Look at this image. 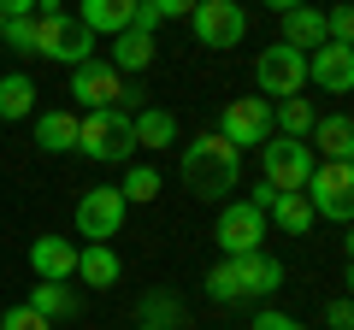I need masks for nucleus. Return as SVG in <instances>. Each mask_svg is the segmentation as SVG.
<instances>
[{"label":"nucleus","mask_w":354,"mask_h":330,"mask_svg":"<svg viewBox=\"0 0 354 330\" xmlns=\"http://www.w3.org/2000/svg\"><path fill=\"white\" fill-rule=\"evenodd\" d=\"M283 18V48H295V53H313L319 48V41H330L325 36V12H319V6H313V0H307V6H290V12H278Z\"/></svg>","instance_id":"16"},{"label":"nucleus","mask_w":354,"mask_h":330,"mask_svg":"<svg viewBox=\"0 0 354 330\" xmlns=\"http://www.w3.org/2000/svg\"><path fill=\"white\" fill-rule=\"evenodd\" d=\"M77 153L95 165H130L136 136H130V113L124 106H101V113L77 118Z\"/></svg>","instance_id":"2"},{"label":"nucleus","mask_w":354,"mask_h":330,"mask_svg":"<svg viewBox=\"0 0 354 330\" xmlns=\"http://www.w3.org/2000/svg\"><path fill=\"white\" fill-rule=\"evenodd\" d=\"M266 218H272V224H278L283 236H307V230L319 224V218H313V206H307V195H301V189H278L272 201H266Z\"/></svg>","instance_id":"19"},{"label":"nucleus","mask_w":354,"mask_h":330,"mask_svg":"<svg viewBox=\"0 0 354 330\" xmlns=\"http://www.w3.org/2000/svg\"><path fill=\"white\" fill-rule=\"evenodd\" d=\"M248 330H307V324H301V318H290V313H272V307H266Z\"/></svg>","instance_id":"32"},{"label":"nucleus","mask_w":354,"mask_h":330,"mask_svg":"<svg viewBox=\"0 0 354 330\" xmlns=\"http://www.w3.org/2000/svg\"><path fill=\"white\" fill-rule=\"evenodd\" d=\"M71 18L83 30H95V36H118L136 18V0H83V12H71Z\"/></svg>","instance_id":"21"},{"label":"nucleus","mask_w":354,"mask_h":330,"mask_svg":"<svg viewBox=\"0 0 354 330\" xmlns=\"http://www.w3.org/2000/svg\"><path fill=\"white\" fill-rule=\"evenodd\" d=\"M30 271H36V283H71L77 278V242L71 236H36L30 242Z\"/></svg>","instance_id":"14"},{"label":"nucleus","mask_w":354,"mask_h":330,"mask_svg":"<svg viewBox=\"0 0 354 330\" xmlns=\"http://www.w3.org/2000/svg\"><path fill=\"white\" fill-rule=\"evenodd\" d=\"M118 195H124L130 206H148L153 195H160V171H153V165H130V177L118 183Z\"/></svg>","instance_id":"27"},{"label":"nucleus","mask_w":354,"mask_h":330,"mask_svg":"<svg viewBox=\"0 0 354 330\" xmlns=\"http://www.w3.org/2000/svg\"><path fill=\"white\" fill-rule=\"evenodd\" d=\"M301 195H307V206H313V218L348 224L354 218V165L348 159H319L313 171H307Z\"/></svg>","instance_id":"4"},{"label":"nucleus","mask_w":354,"mask_h":330,"mask_svg":"<svg viewBox=\"0 0 354 330\" xmlns=\"http://www.w3.org/2000/svg\"><path fill=\"white\" fill-rule=\"evenodd\" d=\"M142 324H153V330H183V324H189V307L177 301L171 289H148V295H142Z\"/></svg>","instance_id":"25"},{"label":"nucleus","mask_w":354,"mask_h":330,"mask_svg":"<svg viewBox=\"0 0 354 330\" xmlns=\"http://www.w3.org/2000/svg\"><path fill=\"white\" fill-rule=\"evenodd\" d=\"M266 6H272V12H290V6H307V0H266Z\"/></svg>","instance_id":"35"},{"label":"nucleus","mask_w":354,"mask_h":330,"mask_svg":"<svg viewBox=\"0 0 354 330\" xmlns=\"http://www.w3.org/2000/svg\"><path fill=\"white\" fill-rule=\"evenodd\" d=\"M189 24H195V41L201 48H236L242 36H248V12H242V0H201L189 12Z\"/></svg>","instance_id":"10"},{"label":"nucleus","mask_w":354,"mask_h":330,"mask_svg":"<svg viewBox=\"0 0 354 330\" xmlns=\"http://www.w3.org/2000/svg\"><path fill=\"white\" fill-rule=\"evenodd\" d=\"M254 89L266 95V101H290V95H301L307 89V53H295V48H266L260 59H254Z\"/></svg>","instance_id":"9"},{"label":"nucleus","mask_w":354,"mask_h":330,"mask_svg":"<svg viewBox=\"0 0 354 330\" xmlns=\"http://www.w3.org/2000/svg\"><path fill=\"white\" fill-rule=\"evenodd\" d=\"M307 83H319L325 95H348L354 89V48L348 41H319L307 53Z\"/></svg>","instance_id":"13"},{"label":"nucleus","mask_w":354,"mask_h":330,"mask_svg":"<svg viewBox=\"0 0 354 330\" xmlns=\"http://www.w3.org/2000/svg\"><path fill=\"white\" fill-rule=\"evenodd\" d=\"M313 165H319L313 142H295V136H266L260 142V183H272V189H301Z\"/></svg>","instance_id":"6"},{"label":"nucleus","mask_w":354,"mask_h":330,"mask_svg":"<svg viewBox=\"0 0 354 330\" xmlns=\"http://www.w3.org/2000/svg\"><path fill=\"white\" fill-rule=\"evenodd\" d=\"M313 101L307 95H290V101H272V130L278 136H295V142H307V130H313Z\"/></svg>","instance_id":"26"},{"label":"nucleus","mask_w":354,"mask_h":330,"mask_svg":"<svg viewBox=\"0 0 354 330\" xmlns=\"http://www.w3.org/2000/svg\"><path fill=\"white\" fill-rule=\"evenodd\" d=\"M24 307H30V313H41L48 324H65V318L77 313V289H71V283H36Z\"/></svg>","instance_id":"24"},{"label":"nucleus","mask_w":354,"mask_h":330,"mask_svg":"<svg viewBox=\"0 0 354 330\" xmlns=\"http://www.w3.org/2000/svg\"><path fill=\"white\" fill-rule=\"evenodd\" d=\"M71 95L83 101V113H101V106H124V113H136V106H148V89L124 83L106 59H83V65H77V71H71Z\"/></svg>","instance_id":"3"},{"label":"nucleus","mask_w":354,"mask_h":330,"mask_svg":"<svg viewBox=\"0 0 354 330\" xmlns=\"http://www.w3.org/2000/svg\"><path fill=\"white\" fill-rule=\"evenodd\" d=\"M77 278L88 289H113L124 278V260L113 254V242H88V248H77Z\"/></svg>","instance_id":"18"},{"label":"nucleus","mask_w":354,"mask_h":330,"mask_svg":"<svg viewBox=\"0 0 354 330\" xmlns=\"http://www.w3.org/2000/svg\"><path fill=\"white\" fill-rule=\"evenodd\" d=\"M0 18H36V0H0Z\"/></svg>","instance_id":"34"},{"label":"nucleus","mask_w":354,"mask_h":330,"mask_svg":"<svg viewBox=\"0 0 354 330\" xmlns=\"http://www.w3.org/2000/svg\"><path fill=\"white\" fill-rule=\"evenodd\" d=\"M0 30H6V18H0Z\"/></svg>","instance_id":"37"},{"label":"nucleus","mask_w":354,"mask_h":330,"mask_svg":"<svg viewBox=\"0 0 354 330\" xmlns=\"http://www.w3.org/2000/svg\"><path fill=\"white\" fill-rule=\"evenodd\" d=\"M136 6H148V12L165 24V18H189L195 6H201V0H136Z\"/></svg>","instance_id":"30"},{"label":"nucleus","mask_w":354,"mask_h":330,"mask_svg":"<svg viewBox=\"0 0 354 330\" xmlns=\"http://www.w3.org/2000/svg\"><path fill=\"white\" fill-rule=\"evenodd\" d=\"M177 171H183V189L195 201H230V189L242 183V148H230L218 130H207V136L183 142Z\"/></svg>","instance_id":"1"},{"label":"nucleus","mask_w":354,"mask_h":330,"mask_svg":"<svg viewBox=\"0 0 354 330\" xmlns=\"http://www.w3.org/2000/svg\"><path fill=\"white\" fill-rule=\"evenodd\" d=\"M130 136H136V148H148V153H160V148H177V118L165 113V106H136L130 113Z\"/></svg>","instance_id":"17"},{"label":"nucleus","mask_w":354,"mask_h":330,"mask_svg":"<svg viewBox=\"0 0 354 330\" xmlns=\"http://www.w3.org/2000/svg\"><path fill=\"white\" fill-rule=\"evenodd\" d=\"M30 113H36V83H30L24 71H6L0 77V118H6V124H24Z\"/></svg>","instance_id":"23"},{"label":"nucleus","mask_w":354,"mask_h":330,"mask_svg":"<svg viewBox=\"0 0 354 330\" xmlns=\"http://www.w3.org/2000/svg\"><path fill=\"white\" fill-rule=\"evenodd\" d=\"M230 283H236V301H254V295H278L283 289V260H272L266 248L254 254H230Z\"/></svg>","instance_id":"12"},{"label":"nucleus","mask_w":354,"mask_h":330,"mask_svg":"<svg viewBox=\"0 0 354 330\" xmlns=\"http://www.w3.org/2000/svg\"><path fill=\"white\" fill-rule=\"evenodd\" d=\"M153 53H160V41H153V30H142V24H130V30H118L113 36V71L118 77H142L153 65Z\"/></svg>","instance_id":"15"},{"label":"nucleus","mask_w":354,"mask_h":330,"mask_svg":"<svg viewBox=\"0 0 354 330\" xmlns=\"http://www.w3.org/2000/svg\"><path fill=\"white\" fill-rule=\"evenodd\" d=\"M36 148L41 153H77V113H65V106L36 113Z\"/></svg>","instance_id":"22"},{"label":"nucleus","mask_w":354,"mask_h":330,"mask_svg":"<svg viewBox=\"0 0 354 330\" xmlns=\"http://www.w3.org/2000/svg\"><path fill=\"white\" fill-rule=\"evenodd\" d=\"M218 136H225L230 148H260V142L272 136V101H266V95L230 101L225 113H218Z\"/></svg>","instance_id":"11"},{"label":"nucleus","mask_w":354,"mask_h":330,"mask_svg":"<svg viewBox=\"0 0 354 330\" xmlns=\"http://www.w3.org/2000/svg\"><path fill=\"white\" fill-rule=\"evenodd\" d=\"M0 48H12V53H24V59H36V18H6Z\"/></svg>","instance_id":"28"},{"label":"nucleus","mask_w":354,"mask_h":330,"mask_svg":"<svg viewBox=\"0 0 354 330\" xmlns=\"http://www.w3.org/2000/svg\"><path fill=\"white\" fill-rule=\"evenodd\" d=\"M136 330H153V324H136Z\"/></svg>","instance_id":"36"},{"label":"nucleus","mask_w":354,"mask_h":330,"mask_svg":"<svg viewBox=\"0 0 354 330\" xmlns=\"http://www.w3.org/2000/svg\"><path fill=\"white\" fill-rule=\"evenodd\" d=\"M130 218V201L118 195V183H95V189L77 195V236L88 242H113Z\"/></svg>","instance_id":"7"},{"label":"nucleus","mask_w":354,"mask_h":330,"mask_svg":"<svg viewBox=\"0 0 354 330\" xmlns=\"http://www.w3.org/2000/svg\"><path fill=\"white\" fill-rule=\"evenodd\" d=\"M325 324H330V330H348V324H354V307H348V295H337V301L325 307Z\"/></svg>","instance_id":"33"},{"label":"nucleus","mask_w":354,"mask_h":330,"mask_svg":"<svg viewBox=\"0 0 354 330\" xmlns=\"http://www.w3.org/2000/svg\"><path fill=\"white\" fill-rule=\"evenodd\" d=\"M307 142H319V148H313V159H348V153H354V124H348V113L313 118Z\"/></svg>","instance_id":"20"},{"label":"nucleus","mask_w":354,"mask_h":330,"mask_svg":"<svg viewBox=\"0 0 354 330\" xmlns=\"http://www.w3.org/2000/svg\"><path fill=\"white\" fill-rule=\"evenodd\" d=\"M213 242L218 254H254V248H266V213L248 201H218V218H213Z\"/></svg>","instance_id":"8"},{"label":"nucleus","mask_w":354,"mask_h":330,"mask_svg":"<svg viewBox=\"0 0 354 330\" xmlns=\"http://www.w3.org/2000/svg\"><path fill=\"white\" fill-rule=\"evenodd\" d=\"M95 30H83L71 12H41L36 18V53L53 65H65V71H77L83 59H95Z\"/></svg>","instance_id":"5"},{"label":"nucleus","mask_w":354,"mask_h":330,"mask_svg":"<svg viewBox=\"0 0 354 330\" xmlns=\"http://www.w3.org/2000/svg\"><path fill=\"white\" fill-rule=\"evenodd\" d=\"M0 330H53L41 313H30V307H12V313H0Z\"/></svg>","instance_id":"31"},{"label":"nucleus","mask_w":354,"mask_h":330,"mask_svg":"<svg viewBox=\"0 0 354 330\" xmlns=\"http://www.w3.org/2000/svg\"><path fill=\"white\" fill-rule=\"evenodd\" d=\"M325 36H330V41H348V48H354V6L325 12Z\"/></svg>","instance_id":"29"}]
</instances>
